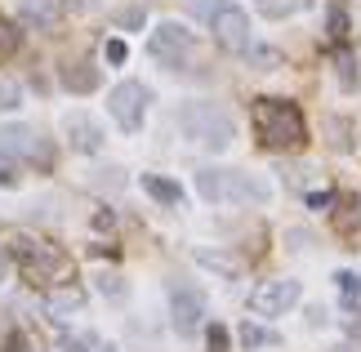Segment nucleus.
Here are the masks:
<instances>
[{"label": "nucleus", "instance_id": "9", "mask_svg": "<svg viewBox=\"0 0 361 352\" xmlns=\"http://www.w3.org/2000/svg\"><path fill=\"white\" fill-rule=\"evenodd\" d=\"M170 317L178 334H197V326L205 321V294L197 286H170Z\"/></svg>", "mask_w": 361, "mask_h": 352}, {"label": "nucleus", "instance_id": "24", "mask_svg": "<svg viewBox=\"0 0 361 352\" xmlns=\"http://www.w3.org/2000/svg\"><path fill=\"white\" fill-rule=\"evenodd\" d=\"M250 63H259L263 72H268V67L281 63V54H276V49H250Z\"/></svg>", "mask_w": 361, "mask_h": 352}, {"label": "nucleus", "instance_id": "5", "mask_svg": "<svg viewBox=\"0 0 361 352\" xmlns=\"http://www.w3.org/2000/svg\"><path fill=\"white\" fill-rule=\"evenodd\" d=\"M147 54H152L161 67H174V72H178V67H183L192 54H197V36H192L183 23H161L157 32L147 36Z\"/></svg>", "mask_w": 361, "mask_h": 352}, {"label": "nucleus", "instance_id": "16", "mask_svg": "<svg viewBox=\"0 0 361 352\" xmlns=\"http://www.w3.org/2000/svg\"><path fill=\"white\" fill-rule=\"evenodd\" d=\"M63 348H67V352H116L107 339H99V334H67Z\"/></svg>", "mask_w": 361, "mask_h": 352}, {"label": "nucleus", "instance_id": "3", "mask_svg": "<svg viewBox=\"0 0 361 352\" xmlns=\"http://www.w3.org/2000/svg\"><path fill=\"white\" fill-rule=\"evenodd\" d=\"M255 130L263 138V147H299L303 138H308V125H303V111L295 103H286V98H259L255 103Z\"/></svg>", "mask_w": 361, "mask_h": 352}, {"label": "nucleus", "instance_id": "12", "mask_svg": "<svg viewBox=\"0 0 361 352\" xmlns=\"http://www.w3.org/2000/svg\"><path fill=\"white\" fill-rule=\"evenodd\" d=\"M99 67H90V63H67L63 67V85L72 90V94H90V90H99Z\"/></svg>", "mask_w": 361, "mask_h": 352}, {"label": "nucleus", "instance_id": "8", "mask_svg": "<svg viewBox=\"0 0 361 352\" xmlns=\"http://www.w3.org/2000/svg\"><path fill=\"white\" fill-rule=\"evenodd\" d=\"M299 281H290V277H281V281H263V286L250 294V308H255L259 317H281V312H290V308L299 303Z\"/></svg>", "mask_w": 361, "mask_h": 352}, {"label": "nucleus", "instance_id": "18", "mask_svg": "<svg viewBox=\"0 0 361 352\" xmlns=\"http://www.w3.org/2000/svg\"><path fill=\"white\" fill-rule=\"evenodd\" d=\"M18 45H23V32H18L9 18H0V59H13V54H18Z\"/></svg>", "mask_w": 361, "mask_h": 352}, {"label": "nucleus", "instance_id": "33", "mask_svg": "<svg viewBox=\"0 0 361 352\" xmlns=\"http://www.w3.org/2000/svg\"><path fill=\"white\" fill-rule=\"evenodd\" d=\"M0 281H5V255H0Z\"/></svg>", "mask_w": 361, "mask_h": 352}, {"label": "nucleus", "instance_id": "19", "mask_svg": "<svg viewBox=\"0 0 361 352\" xmlns=\"http://www.w3.org/2000/svg\"><path fill=\"white\" fill-rule=\"evenodd\" d=\"M272 339V334L268 330H259V326H250V321H245V326H241V344L245 348H263V344H268Z\"/></svg>", "mask_w": 361, "mask_h": 352}, {"label": "nucleus", "instance_id": "25", "mask_svg": "<svg viewBox=\"0 0 361 352\" xmlns=\"http://www.w3.org/2000/svg\"><path fill=\"white\" fill-rule=\"evenodd\" d=\"M99 290H103V294H112V299H121V294H125V286H121V277H116V272H103V277H99Z\"/></svg>", "mask_w": 361, "mask_h": 352}, {"label": "nucleus", "instance_id": "17", "mask_svg": "<svg viewBox=\"0 0 361 352\" xmlns=\"http://www.w3.org/2000/svg\"><path fill=\"white\" fill-rule=\"evenodd\" d=\"M23 18L32 27H54V5L49 0H23Z\"/></svg>", "mask_w": 361, "mask_h": 352}, {"label": "nucleus", "instance_id": "22", "mask_svg": "<svg viewBox=\"0 0 361 352\" xmlns=\"http://www.w3.org/2000/svg\"><path fill=\"white\" fill-rule=\"evenodd\" d=\"M224 5H228V0H197V5H192V13H197V18H205V23H210V18H214V13L224 9Z\"/></svg>", "mask_w": 361, "mask_h": 352}, {"label": "nucleus", "instance_id": "23", "mask_svg": "<svg viewBox=\"0 0 361 352\" xmlns=\"http://www.w3.org/2000/svg\"><path fill=\"white\" fill-rule=\"evenodd\" d=\"M9 183H18V165H13V157L0 152V188H9Z\"/></svg>", "mask_w": 361, "mask_h": 352}, {"label": "nucleus", "instance_id": "20", "mask_svg": "<svg viewBox=\"0 0 361 352\" xmlns=\"http://www.w3.org/2000/svg\"><path fill=\"white\" fill-rule=\"evenodd\" d=\"M335 281H339V290L348 294V299H361V277L357 272H339Z\"/></svg>", "mask_w": 361, "mask_h": 352}, {"label": "nucleus", "instance_id": "27", "mask_svg": "<svg viewBox=\"0 0 361 352\" xmlns=\"http://www.w3.org/2000/svg\"><path fill=\"white\" fill-rule=\"evenodd\" d=\"M343 32H348V13H343V9L335 5V9H330V36H335V40H339Z\"/></svg>", "mask_w": 361, "mask_h": 352}, {"label": "nucleus", "instance_id": "13", "mask_svg": "<svg viewBox=\"0 0 361 352\" xmlns=\"http://www.w3.org/2000/svg\"><path fill=\"white\" fill-rule=\"evenodd\" d=\"M143 192L161 205H183V188L170 183V178H161V174H143Z\"/></svg>", "mask_w": 361, "mask_h": 352}, {"label": "nucleus", "instance_id": "28", "mask_svg": "<svg viewBox=\"0 0 361 352\" xmlns=\"http://www.w3.org/2000/svg\"><path fill=\"white\" fill-rule=\"evenodd\" d=\"M143 18H147V9H143V5H134V9H125V13H121V27H143Z\"/></svg>", "mask_w": 361, "mask_h": 352}, {"label": "nucleus", "instance_id": "31", "mask_svg": "<svg viewBox=\"0 0 361 352\" xmlns=\"http://www.w3.org/2000/svg\"><path fill=\"white\" fill-rule=\"evenodd\" d=\"M308 205H312V210H326V205H330V192H312Z\"/></svg>", "mask_w": 361, "mask_h": 352}, {"label": "nucleus", "instance_id": "21", "mask_svg": "<svg viewBox=\"0 0 361 352\" xmlns=\"http://www.w3.org/2000/svg\"><path fill=\"white\" fill-rule=\"evenodd\" d=\"M335 67H339V80H343V90H353V85H357V72H353V59H348V54H339V59H335Z\"/></svg>", "mask_w": 361, "mask_h": 352}, {"label": "nucleus", "instance_id": "7", "mask_svg": "<svg viewBox=\"0 0 361 352\" xmlns=\"http://www.w3.org/2000/svg\"><path fill=\"white\" fill-rule=\"evenodd\" d=\"M0 152L5 157H23V161L40 165V170H49V161H54L49 143L36 130H27V125H0Z\"/></svg>", "mask_w": 361, "mask_h": 352}, {"label": "nucleus", "instance_id": "29", "mask_svg": "<svg viewBox=\"0 0 361 352\" xmlns=\"http://www.w3.org/2000/svg\"><path fill=\"white\" fill-rule=\"evenodd\" d=\"M18 107V90L13 85H0V111H13Z\"/></svg>", "mask_w": 361, "mask_h": 352}, {"label": "nucleus", "instance_id": "10", "mask_svg": "<svg viewBox=\"0 0 361 352\" xmlns=\"http://www.w3.org/2000/svg\"><path fill=\"white\" fill-rule=\"evenodd\" d=\"M210 27H214V36H219L224 49H250V18H245V9L224 5L210 18Z\"/></svg>", "mask_w": 361, "mask_h": 352}, {"label": "nucleus", "instance_id": "1", "mask_svg": "<svg viewBox=\"0 0 361 352\" xmlns=\"http://www.w3.org/2000/svg\"><path fill=\"white\" fill-rule=\"evenodd\" d=\"M178 134H183L188 143H197V147L224 152V147H232V138H237V125H232V116L219 103L197 98V103L178 107Z\"/></svg>", "mask_w": 361, "mask_h": 352}, {"label": "nucleus", "instance_id": "32", "mask_svg": "<svg viewBox=\"0 0 361 352\" xmlns=\"http://www.w3.org/2000/svg\"><path fill=\"white\" fill-rule=\"evenodd\" d=\"M63 5H67V9H85L90 0H63Z\"/></svg>", "mask_w": 361, "mask_h": 352}, {"label": "nucleus", "instance_id": "2", "mask_svg": "<svg viewBox=\"0 0 361 352\" xmlns=\"http://www.w3.org/2000/svg\"><path fill=\"white\" fill-rule=\"evenodd\" d=\"M197 192L210 205H263L272 196V188L245 170H197Z\"/></svg>", "mask_w": 361, "mask_h": 352}, {"label": "nucleus", "instance_id": "14", "mask_svg": "<svg viewBox=\"0 0 361 352\" xmlns=\"http://www.w3.org/2000/svg\"><path fill=\"white\" fill-rule=\"evenodd\" d=\"M312 0H255V9L263 13V18H290V13L308 9Z\"/></svg>", "mask_w": 361, "mask_h": 352}, {"label": "nucleus", "instance_id": "15", "mask_svg": "<svg viewBox=\"0 0 361 352\" xmlns=\"http://www.w3.org/2000/svg\"><path fill=\"white\" fill-rule=\"evenodd\" d=\"M80 303H85V294H80L76 286H63V290H54V294H49V312H54V317H63V312H76Z\"/></svg>", "mask_w": 361, "mask_h": 352}, {"label": "nucleus", "instance_id": "4", "mask_svg": "<svg viewBox=\"0 0 361 352\" xmlns=\"http://www.w3.org/2000/svg\"><path fill=\"white\" fill-rule=\"evenodd\" d=\"M9 255H13V263L23 267V277L36 281V286H67V277H72V259H67L63 250H54L49 241L13 236V241H9Z\"/></svg>", "mask_w": 361, "mask_h": 352}, {"label": "nucleus", "instance_id": "30", "mask_svg": "<svg viewBox=\"0 0 361 352\" xmlns=\"http://www.w3.org/2000/svg\"><path fill=\"white\" fill-rule=\"evenodd\" d=\"M125 40H107V63H125Z\"/></svg>", "mask_w": 361, "mask_h": 352}, {"label": "nucleus", "instance_id": "26", "mask_svg": "<svg viewBox=\"0 0 361 352\" xmlns=\"http://www.w3.org/2000/svg\"><path fill=\"white\" fill-rule=\"evenodd\" d=\"M205 344H210V352H228V330H224V326H210Z\"/></svg>", "mask_w": 361, "mask_h": 352}, {"label": "nucleus", "instance_id": "6", "mask_svg": "<svg viewBox=\"0 0 361 352\" xmlns=\"http://www.w3.org/2000/svg\"><path fill=\"white\" fill-rule=\"evenodd\" d=\"M147 103H152V90L143 85V80H121V85L107 94V111H112V121L125 134H134L138 125H143Z\"/></svg>", "mask_w": 361, "mask_h": 352}, {"label": "nucleus", "instance_id": "11", "mask_svg": "<svg viewBox=\"0 0 361 352\" xmlns=\"http://www.w3.org/2000/svg\"><path fill=\"white\" fill-rule=\"evenodd\" d=\"M63 130H67V138H72L76 152H99L103 147V125L94 116H85V111H67Z\"/></svg>", "mask_w": 361, "mask_h": 352}]
</instances>
